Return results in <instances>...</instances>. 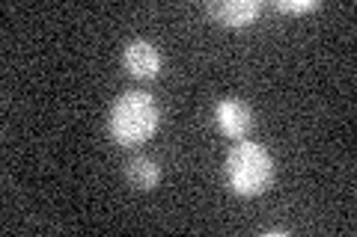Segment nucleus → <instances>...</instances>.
Instances as JSON below:
<instances>
[{
  "mask_svg": "<svg viewBox=\"0 0 357 237\" xmlns=\"http://www.w3.org/2000/svg\"><path fill=\"white\" fill-rule=\"evenodd\" d=\"M158 107L146 92H122L110 110V137L119 145H137L158 128Z\"/></svg>",
  "mask_w": 357,
  "mask_h": 237,
  "instance_id": "obj_1",
  "label": "nucleus"
},
{
  "mask_svg": "<svg viewBox=\"0 0 357 237\" xmlns=\"http://www.w3.org/2000/svg\"><path fill=\"white\" fill-rule=\"evenodd\" d=\"M271 154L256 142H241L227 157V178L238 196H259L271 181Z\"/></svg>",
  "mask_w": 357,
  "mask_h": 237,
  "instance_id": "obj_2",
  "label": "nucleus"
},
{
  "mask_svg": "<svg viewBox=\"0 0 357 237\" xmlns=\"http://www.w3.org/2000/svg\"><path fill=\"white\" fill-rule=\"evenodd\" d=\"M215 116H218V128L227 133V137H232V140H244L253 131V113H250V107L241 104V101H236V98L220 101L218 110H215Z\"/></svg>",
  "mask_w": 357,
  "mask_h": 237,
  "instance_id": "obj_3",
  "label": "nucleus"
},
{
  "mask_svg": "<svg viewBox=\"0 0 357 237\" xmlns=\"http://www.w3.org/2000/svg\"><path fill=\"white\" fill-rule=\"evenodd\" d=\"M126 69L134 77H155L161 69V56L158 48L146 39H134L126 44Z\"/></svg>",
  "mask_w": 357,
  "mask_h": 237,
  "instance_id": "obj_4",
  "label": "nucleus"
},
{
  "mask_svg": "<svg viewBox=\"0 0 357 237\" xmlns=\"http://www.w3.org/2000/svg\"><path fill=\"white\" fill-rule=\"evenodd\" d=\"M208 13L215 15L223 27H244L259 15V3L256 0H218L208 6Z\"/></svg>",
  "mask_w": 357,
  "mask_h": 237,
  "instance_id": "obj_5",
  "label": "nucleus"
},
{
  "mask_svg": "<svg viewBox=\"0 0 357 237\" xmlns=\"http://www.w3.org/2000/svg\"><path fill=\"white\" fill-rule=\"evenodd\" d=\"M128 181L137 187V190H152L155 184L161 181V166L152 161V157H134V161H128V169H126Z\"/></svg>",
  "mask_w": 357,
  "mask_h": 237,
  "instance_id": "obj_6",
  "label": "nucleus"
},
{
  "mask_svg": "<svg viewBox=\"0 0 357 237\" xmlns=\"http://www.w3.org/2000/svg\"><path fill=\"white\" fill-rule=\"evenodd\" d=\"M277 9L280 13H310V9H316V3L312 0H280Z\"/></svg>",
  "mask_w": 357,
  "mask_h": 237,
  "instance_id": "obj_7",
  "label": "nucleus"
}]
</instances>
